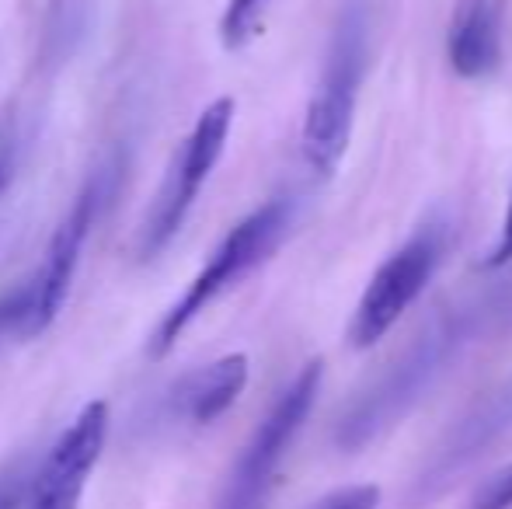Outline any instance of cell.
<instances>
[{
    "label": "cell",
    "mask_w": 512,
    "mask_h": 509,
    "mask_svg": "<svg viewBox=\"0 0 512 509\" xmlns=\"http://www.w3.org/2000/svg\"><path fill=\"white\" fill-rule=\"evenodd\" d=\"M293 224V203L286 196L269 199L265 206H258L255 213L241 220V224L230 227V234L213 248V255L206 258V265L196 272L185 293L175 304L164 311V318L157 321L154 335H150V356L161 360L175 349V342L185 335V328L220 297L223 290L244 279L251 269L265 262L279 248V241L286 238Z\"/></svg>",
    "instance_id": "obj_2"
},
{
    "label": "cell",
    "mask_w": 512,
    "mask_h": 509,
    "mask_svg": "<svg viewBox=\"0 0 512 509\" xmlns=\"http://www.w3.org/2000/svg\"><path fill=\"white\" fill-rule=\"evenodd\" d=\"M512 262V192H509V206H506V217H502V234L495 241L492 255L485 258V269H502V265Z\"/></svg>",
    "instance_id": "obj_15"
},
{
    "label": "cell",
    "mask_w": 512,
    "mask_h": 509,
    "mask_svg": "<svg viewBox=\"0 0 512 509\" xmlns=\"http://www.w3.org/2000/svg\"><path fill=\"white\" fill-rule=\"evenodd\" d=\"M467 509H512V464L492 471V475L474 489Z\"/></svg>",
    "instance_id": "obj_12"
},
{
    "label": "cell",
    "mask_w": 512,
    "mask_h": 509,
    "mask_svg": "<svg viewBox=\"0 0 512 509\" xmlns=\"http://www.w3.org/2000/svg\"><path fill=\"white\" fill-rule=\"evenodd\" d=\"M488 314L492 311H481V307H460V311H450L439 321H432L411 342L408 353L398 363H391V370L384 377H377V384L370 391H363L345 408L335 429L338 447L359 450L373 436L384 433L387 426H394L429 391L432 381L446 370V363L471 342V335L478 332V318H488Z\"/></svg>",
    "instance_id": "obj_1"
},
{
    "label": "cell",
    "mask_w": 512,
    "mask_h": 509,
    "mask_svg": "<svg viewBox=\"0 0 512 509\" xmlns=\"http://www.w3.org/2000/svg\"><path fill=\"white\" fill-rule=\"evenodd\" d=\"M321 374H324L321 360L307 363L290 381V387L279 394L276 405L269 408V415H265L255 433H251L248 447L237 454L216 509H265L272 485H276L279 464H283L286 450H290V443L297 440V433L304 429L310 408H314V401H317Z\"/></svg>",
    "instance_id": "obj_5"
},
{
    "label": "cell",
    "mask_w": 512,
    "mask_h": 509,
    "mask_svg": "<svg viewBox=\"0 0 512 509\" xmlns=\"http://www.w3.org/2000/svg\"><path fill=\"white\" fill-rule=\"evenodd\" d=\"M269 0H230L227 11L220 18V39L227 49H241L248 46V39L255 35L258 21H262V11Z\"/></svg>",
    "instance_id": "obj_11"
},
{
    "label": "cell",
    "mask_w": 512,
    "mask_h": 509,
    "mask_svg": "<svg viewBox=\"0 0 512 509\" xmlns=\"http://www.w3.org/2000/svg\"><path fill=\"white\" fill-rule=\"evenodd\" d=\"M7 178H11V168H7V161H4V157H0V192H4Z\"/></svg>",
    "instance_id": "obj_17"
},
{
    "label": "cell",
    "mask_w": 512,
    "mask_h": 509,
    "mask_svg": "<svg viewBox=\"0 0 512 509\" xmlns=\"http://www.w3.org/2000/svg\"><path fill=\"white\" fill-rule=\"evenodd\" d=\"M446 241H450L446 224L429 220V224L418 227L405 245L373 272L363 297L356 304V314H352V325H349L352 349H373L398 325L401 314L415 304L418 293L436 276L446 252Z\"/></svg>",
    "instance_id": "obj_6"
},
{
    "label": "cell",
    "mask_w": 512,
    "mask_h": 509,
    "mask_svg": "<svg viewBox=\"0 0 512 509\" xmlns=\"http://www.w3.org/2000/svg\"><path fill=\"white\" fill-rule=\"evenodd\" d=\"M230 126H234V98H216L196 119V126L182 140V147H178L175 161H171L168 175H164L161 189H157L154 203L147 210L140 245H136L140 258H157L178 238L185 217L192 213L199 192H203V185L220 164L223 150H227Z\"/></svg>",
    "instance_id": "obj_4"
},
{
    "label": "cell",
    "mask_w": 512,
    "mask_h": 509,
    "mask_svg": "<svg viewBox=\"0 0 512 509\" xmlns=\"http://www.w3.org/2000/svg\"><path fill=\"white\" fill-rule=\"evenodd\" d=\"M108 440V405L88 401L32 475L28 509H77Z\"/></svg>",
    "instance_id": "obj_7"
},
{
    "label": "cell",
    "mask_w": 512,
    "mask_h": 509,
    "mask_svg": "<svg viewBox=\"0 0 512 509\" xmlns=\"http://www.w3.org/2000/svg\"><path fill=\"white\" fill-rule=\"evenodd\" d=\"M380 489L377 485H349V489H335L324 499H317L310 509H377Z\"/></svg>",
    "instance_id": "obj_13"
},
{
    "label": "cell",
    "mask_w": 512,
    "mask_h": 509,
    "mask_svg": "<svg viewBox=\"0 0 512 509\" xmlns=\"http://www.w3.org/2000/svg\"><path fill=\"white\" fill-rule=\"evenodd\" d=\"M14 503H18L14 485H0V509H14Z\"/></svg>",
    "instance_id": "obj_16"
},
{
    "label": "cell",
    "mask_w": 512,
    "mask_h": 509,
    "mask_svg": "<svg viewBox=\"0 0 512 509\" xmlns=\"http://www.w3.org/2000/svg\"><path fill=\"white\" fill-rule=\"evenodd\" d=\"M446 53H450V67L467 81L492 74L499 67V11L492 0H460Z\"/></svg>",
    "instance_id": "obj_10"
},
{
    "label": "cell",
    "mask_w": 512,
    "mask_h": 509,
    "mask_svg": "<svg viewBox=\"0 0 512 509\" xmlns=\"http://www.w3.org/2000/svg\"><path fill=\"white\" fill-rule=\"evenodd\" d=\"M102 203V189L98 182H91L81 196L74 199L70 213L60 220V227L53 231L42 255L39 272L32 276L28 290V314H25V328L21 335H39L60 318L63 304L70 297V286H74V272L81 265V252L91 238V227H95V213Z\"/></svg>",
    "instance_id": "obj_8"
},
{
    "label": "cell",
    "mask_w": 512,
    "mask_h": 509,
    "mask_svg": "<svg viewBox=\"0 0 512 509\" xmlns=\"http://www.w3.org/2000/svg\"><path fill=\"white\" fill-rule=\"evenodd\" d=\"M248 374L251 363L244 353L220 356L171 387V412L192 426H209L241 398V391L248 387Z\"/></svg>",
    "instance_id": "obj_9"
},
{
    "label": "cell",
    "mask_w": 512,
    "mask_h": 509,
    "mask_svg": "<svg viewBox=\"0 0 512 509\" xmlns=\"http://www.w3.org/2000/svg\"><path fill=\"white\" fill-rule=\"evenodd\" d=\"M25 314H28V290L11 293V297L0 300V342L11 332H21L25 328Z\"/></svg>",
    "instance_id": "obj_14"
},
{
    "label": "cell",
    "mask_w": 512,
    "mask_h": 509,
    "mask_svg": "<svg viewBox=\"0 0 512 509\" xmlns=\"http://www.w3.org/2000/svg\"><path fill=\"white\" fill-rule=\"evenodd\" d=\"M366 74V18L363 7L352 4L338 18V28L331 35L328 56H324L317 88L307 102L304 133V161L314 175L331 178L342 164L345 150L356 126V102Z\"/></svg>",
    "instance_id": "obj_3"
}]
</instances>
